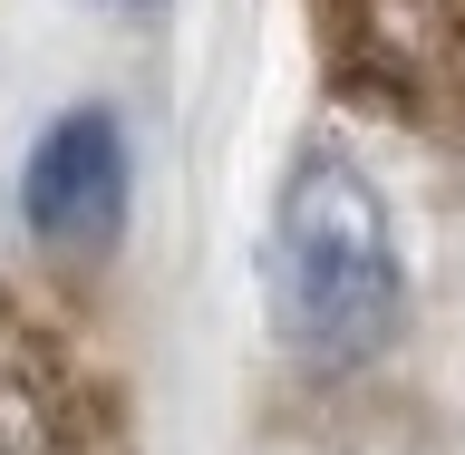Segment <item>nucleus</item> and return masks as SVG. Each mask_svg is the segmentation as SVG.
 I'll return each mask as SVG.
<instances>
[{"label":"nucleus","instance_id":"nucleus-1","mask_svg":"<svg viewBox=\"0 0 465 455\" xmlns=\"http://www.w3.org/2000/svg\"><path fill=\"white\" fill-rule=\"evenodd\" d=\"M272 311L282 340L301 349V369H369L407 320V262L398 223L359 155L340 145H301V165L272 213Z\"/></svg>","mask_w":465,"mask_h":455},{"label":"nucleus","instance_id":"nucleus-2","mask_svg":"<svg viewBox=\"0 0 465 455\" xmlns=\"http://www.w3.org/2000/svg\"><path fill=\"white\" fill-rule=\"evenodd\" d=\"M311 39L340 107L465 145V0H311Z\"/></svg>","mask_w":465,"mask_h":455},{"label":"nucleus","instance_id":"nucleus-3","mask_svg":"<svg viewBox=\"0 0 465 455\" xmlns=\"http://www.w3.org/2000/svg\"><path fill=\"white\" fill-rule=\"evenodd\" d=\"M0 455H126L116 388L39 301H0Z\"/></svg>","mask_w":465,"mask_h":455},{"label":"nucleus","instance_id":"nucleus-4","mask_svg":"<svg viewBox=\"0 0 465 455\" xmlns=\"http://www.w3.org/2000/svg\"><path fill=\"white\" fill-rule=\"evenodd\" d=\"M20 223L39 252H107L126 223V126L107 107H68L39 126L20 165Z\"/></svg>","mask_w":465,"mask_h":455}]
</instances>
